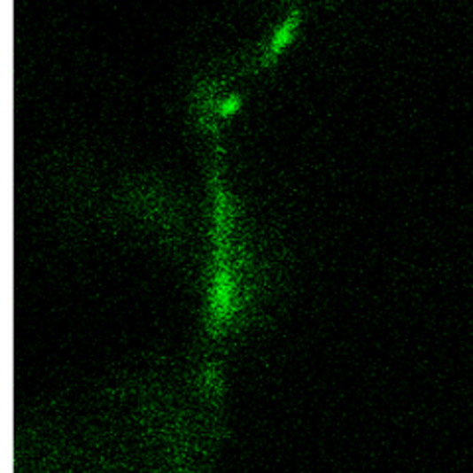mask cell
Wrapping results in <instances>:
<instances>
[{"instance_id": "1", "label": "cell", "mask_w": 473, "mask_h": 473, "mask_svg": "<svg viewBox=\"0 0 473 473\" xmlns=\"http://www.w3.org/2000/svg\"><path fill=\"white\" fill-rule=\"evenodd\" d=\"M300 22H302V12L296 8V11H292L283 22L276 26L275 32L270 34L267 46L260 51V58H259L260 67L267 69L270 66H275L276 61L284 56V51L296 38V32L298 28H300Z\"/></svg>"}]
</instances>
